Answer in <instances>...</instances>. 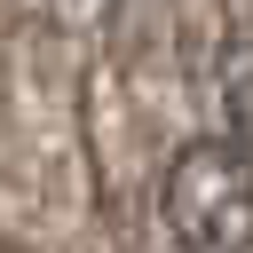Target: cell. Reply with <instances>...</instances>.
<instances>
[{
    "label": "cell",
    "instance_id": "1",
    "mask_svg": "<svg viewBox=\"0 0 253 253\" xmlns=\"http://www.w3.org/2000/svg\"><path fill=\"white\" fill-rule=\"evenodd\" d=\"M158 213L182 253H253V150L229 134H198L166 158Z\"/></svg>",
    "mask_w": 253,
    "mask_h": 253
},
{
    "label": "cell",
    "instance_id": "2",
    "mask_svg": "<svg viewBox=\"0 0 253 253\" xmlns=\"http://www.w3.org/2000/svg\"><path fill=\"white\" fill-rule=\"evenodd\" d=\"M221 111H229V142L253 150V24L221 40Z\"/></svg>",
    "mask_w": 253,
    "mask_h": 253
},
{
    "label": "cell",
    "instance_id": "3",
    "mask_svg": "<svg viewBox=\"0 0 253 253\" xmlns=\"http://www.w3.org/2000/svg\"><path fill=\"white\" fill-rule=\"evenodd\" d=\"M47 8H103V0H47Z\"/></svg>",
    "mask_w": 253,
    "mask_h": 253
}]
</instances>
